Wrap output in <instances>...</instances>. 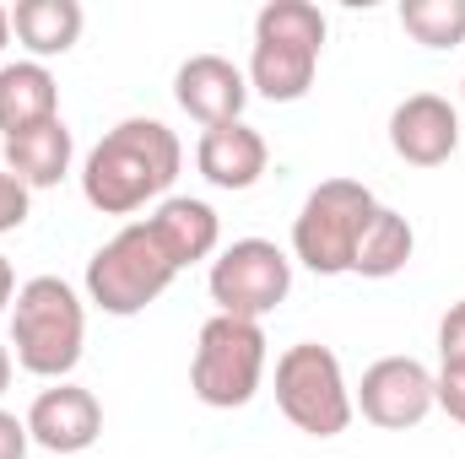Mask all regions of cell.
<instances>
[{
  "label": "cell",
  "mask_w": 465,
  "mask_h": 459,
  "mask_svg": "<svg viewBox=\"0 0 465 459\" xmlns=\"http://www.w3.org/2000/svg\"><path fill=\"white\" fill-rule=\"evenodd\" d=\"M146 228H152V238L163 243V254H168L179 270L195 265V259H212L217 243H223L217 211H212L206 200H190V195H168V200L146 217Z\"/></svg>",
  "instance_id": "14"
},
{
  "label": "cell",
  "mask_w": 465,
  "mask_h": 459,
  "mask_svg": "<svg viewBox=\"0 0 465 459\" xmlns=\"http://www.w3.org/2000/svg\"><path fill=\"white\" fill-rule=\"evenodd\" d=\"M265 330L260 319H232L217 314L201 325L195 336V356H190V389L201 405L212 411H238L260 395L265 378Z\"/></svg>",
  "instance_id": "5"
},
{
  "label": "cell",
  "mask_w": 465,
  "mask_h": 459,
  "mask_svg": "<svg viewBox=\"0 0 465 459\" xmlns=\"http://www.w3.org/2000/svg\"><path fill=\"white\" fill-rule=\"evenodd\" d=\"M401 27L422 49L465 44V0H401Z\"/></svg>",
  "instance_id": "19"
},
{
  "label": "cell",
  "mask_w": 465,
  "mask_h": 459,
  "mask_svg": "<svg viewBox=\"0 0 465 459\" xmlns=\"http://www.w3.org/2000/svg\"><path fill=\"white\" fill-rule=\"evenodd\" d=\"M265 162H271V146H265V135L249 130L243 119L206 130L201 146H195V168H201V179L217 184V190H254L260 173H265Z\"/></svg>",
  "instance_id": "13"
},
{
  "label": "cell",
  "mask_w": 465,
  "mask_h": 459,
  "mask_svg": "<svg viewBox=\"0 0 465 459\" xmlns=\"http://www.w3.org/2000/svg\"><path fill=\"white\" fill-rule=\"evenodd\" d=\"M82 341H87V314H82V298L60 276H33L16 287L11 346H16L22 373L65 384V373L82 362Z\"/></svg>",
  "instance_id": "3"
},
{
  "label": "cell",
  "mask_w": 465,
  "mask_h": 459,
  "mask_svg": "<svg viewBox=\"0 0 465 459\" xmlns=\"http://www.w3.org/2000/svg\"><path fill=\"white\" fill-rule=\"evenodd\" d=\"M71 151H76V141H71L65 119H49L22 135H5V173L22 179L27 190H54L71 173Z\"/></svg>",
  "instance_id": "15"
},
{
  "label": "cell",
  "mask_w": 465,
  "mask_h": 459,
  "mask_svg": "<svg viewBox=\"0 0 465 459\" xmlns=\"http://www.w3.org/2000/svg\"><path fill=\"white\" fill-rule=\"evenodd\" d=\"M411 249H417V232H411V222H406L401 211H390V206H379V217L368 222V232H362V243H357V259H351V276H368V281H384V276H395V270H406V259H411Z\"/></svg>",
  "instance_id": "18"
},
{
  "label": "cell",
  "mask_w": 465,
  "mask_h": 459,
  "mask_svg": "<svg viewBox=\"0 0 465 459\" xmlns=\"http://www.w3.org/2000/svg\"><path fill=\"white\" fill-rule=\"evenodd\" d=\"M184 146L163 119H119L93 146L82 168V195L104 217H135L146 200H163L179 179Z\"/></svg>",
  "instance_id": "1"
},
{
  "label": "cell",
  "mask_w": 465,
  "mask_h": 459,
  "mask_svg": "<svg viewBox=\"0 0 465 459\" xmlns=\"http://www.w3.org/2000/svg\"><path fill=\"white\" fill-rule=\"evenodd\" d=\"M27 422H16L11 411H0V459H27Z\"/></svg>",
  "instance_id": "23"
},
{
  "label": "cell",
  "mask_w": 465,
  "mask_h": 459,
  "mask_svg": "<svg viewBox=\"0 0 465 459\" xmlns=\"http://www.w3.org/2000/svg\"><path fill=\"white\" fill-rule=\"evenodd\" d=\"M16 298V276H11V259L0 254V314H5V303Z\"/></svg>",
  "instance_id": "24"
},
{
  "label": "cell",
  "mask_w": 465,
  "mask_h": 459,
  "mask_svg": "<svg viewBox=\"0 0 465 459\" xmlns=\"http://www.w3.org/2000/svg\"><path fill=\"white\" fill-rule=\"evenodd\" d=\"M373 217H379V200H373L368 184L325 179L320 190H309V200H303V211L292 222V254L314 276H347Z\"/></svg>",
  "instance_id": "4"
},
{
  "label": "cell",
  "mask_w": 465,
  "mask_h": 459,
  "mask_svg": "<svg viewBox=\"0 0 465 459\" xmlns=\"http://www.w3.org/2000/svg\"><path fill=\"white\" fill-rule=\"evenodd\" d=\"M351 405H357L373 427L406 433V427H417V422L433 411V373H428L417 356H379V362L362 373Z\"/></svg>",
  "instance_id": "9"
},
{
  "label": "cell",
  "mask_w": 465,
  "mask_h": 459,
  "mask_svg": "<svg viewBox=\"0 0 465 459\" xmlns=\"http://www.w3.org/2000/svg\"><path fill=\"white\" fill-rule=\"evenodd\" d=\"M460 98H465V82H460Z\"/></svg>",
  "instance_id": "27"
},
{
  "label": "cell",
  "mask_w": 465,
  "mask_h": 459,
  "mask_svg": "<svg viewBox=\"0 0 465 459\" xmlns=\"http://www.w3.org/2000/svg\"><path fill=\"white\" fill-rule=\"evenodd\" d=\"M5 44H11V11L0 5V49H5Z\"/></svg>",
  "instance_id": "26"
},
{
  "label": "cell",
  "mask_w": 465,
  "mask_h": 459,
  "mask_svg": "<svg viewBox=\"0 0 465 459\" xmlns=\"http://www.w3.org/2000/svg\"><path fill=\"white\" fill-rule=\"evenodd\" d=\"M49 119H60V87H54L49 65H38V60L0 65V135H22Z\"/></svg>",
  "instance_id": "16"
},
{
  "label": "cell",
  "mask_w": 465,
  "mask_h": 459,
  "mask_svg": "<svg viewBox=\"0 0 465 459\" xmlns=\"http://www.w3.org/2000/svg\"><path fill=\"white\" fill-rule=\"evenodd\" d=\"M179 265L163 254V243L152 238L146 222H124V228L87 259V298L114 314V319H130L141 314L146 303H157L168 287H173Z\"/></svg>",
  "instance_id": "7"
},
{
  "label": "cell",
  "mask_w": 465,
  "mask_h": 459,
  "mask_svg": "<svg viewBox=\"0 0 465 459\" xmlns=\"http://www.w3.org/2000/svg\"><path fill=\"white\" fill-rule=\"evenodd\" d=\"M276 405L309 438H341L351 427V389L341 356L320 341H298L276 356Z\"/></svg>",
  "instance_id": "6"
},
{
  "label": "cell",
  "mask_w": 465,
  "mask_h": 459,
  "mask_svg": "<svg viewBox=\"0 0 465 459\" xmlns=\"http://www.w3.org/2000/svg\"><path fill=\"white\" fill-rule=\"evenodd\" d=\"M173 98H179L184 114L195 124H206V130L238 124L243 103H249V76L232 60H223V54H190L179 65V76H173Z\"/></svg>",
  "instance_id": "12"
},
{
  "label": "cell",
  "mask_w": 465,
  "mask_h": 459,
  "mask_svg": "<svg viewBox=\"0 0 465 459\" xmlns=\"http://www.w3.org/2000/svg\"><path fill=\"white\" fill-rule=\"evenodd\" d=\"M82 5L76 0H16L11 5V33L16 44L44 65L54 54H71L76 38H82Z\"/></svg>",
  "instance_id": "17"
},
{
  "label": "cell",
  "mask_w": 465,
  "mask_h": 459,
  "mask_svg": "<svg viewBox=\"0 0 465 459\" xmlns=\"http://www.w3.org/2000/svg\"><path fill=\"white\" fill-rule=\"evenodd\" d=\"M292 292V259L271 238H238L212 259V303L232 319H265Z\"/></svg>",
  "instance_id": "8"
},
{
  "label": "cell",
  "mask_w": 465,
  "mask_h": 459,
  "mask_svg": "<svg viewBox=\"0 0 465 459\" xmlns=\"http://www.w3.org/2000/svg\"><path fill=\"white\" fill-rule=\"evenodd\" d=\"M465 141V124L455 114L450 98L439 93H411L395 114H390V146L401 162L411 168H439L455 157V146Z\"/></svg>",
  "instance_id": "10"
},
{
  "label": "cell",
  "mask_w": 465,
  "mask_h": 459,
  "mask_svg": "<svg viewBox=\"0 0 465 459\" xmlns=\"http://www.w3.org/2000/svg\"><path fill=\"white\" fill-rule=\"evenodd\" d=\"M439 356L444 367H465V303H455L439 325Z\"/></svg>",
  "instance_id": "22"
},
{
  "label": "cell",
  "mask_w": 465,
  "mask_h": 459,
  "mask_svg": "<svg viewBox=\"0 0 465 459\" xmlns=\"http://www.w3.org/2000/svg\"><path fill=\"white\" fill-rule=\"evenodd\" d=\"M5 384H11V351L0 346V395H5Z\"/></svg>",
  "instance_id": "25"
},
{
  "label": "cell",
  "mask_w": 465,
  "mask_h": 459,
  "mask_svg": "<svg viewBox=\"0 0 465 459\" xmlns=\"http://www.w3.org/2000/svg\"><path fill=\"white\" fill-rule=\"evenodd\" d=\"M22 422H27V438L38 449H49V454H82L104 433V405L82 384H54V389H44L33 400V411Z\"/></svg>",
  "instance_id": "11"
},
{
  "label": "cell",
  "mask_w": 465,
  "mask_h": 459,
  "mask_svg": "<svg viewBox=\"0 0 465 459\" xmlns=\"http://www.w3.org/2000/svg\"><path fill=\"white\" fill-rule=\"evenodd\" d=\"M325 49V16L309 0H271L254 16V49H249V93L265 103H298L314 87Z\"/></svg>",
  "instance_id": "2"
},
{
  "label": "cell",
  "mask_w": 465,
  "mask_h": 459,
  "mask_svg": "<svg viewBox=\"0 0 465 459\" xmlns=\"http://www.w3.org/2000/svg\"><path fill=\"white\" fill-rule=\"evenodd\" d=\"M433 405H439L450 422L465 427V367H439V378H433Z\"/></svg>",
  "instance_id": "21"
},
{
  "label": "cell",
  "mask_w": 465,
  "mask_h": 459,
  "mask_svg": "<svg viewBox=\"0 0 465 459\" xmlns=\"http://www.w3.org/2000/svg\"><path fill=\"white\" fill-rule=\"evenodd\" d=\"M27 206H33V190L0 168V232H16V228H22V222H27Z\"/></svg>",
  "instance_id": "20"
}]
</instances>
